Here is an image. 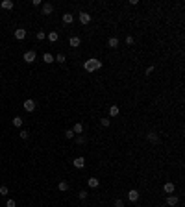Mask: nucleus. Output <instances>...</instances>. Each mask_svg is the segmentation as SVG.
<instances>
[{
	"instance_id": "5",
	"label": "nucleus",
	"mask_w": 185,
	"mask_h": 207,
	"mask_svg": "<svg viewBox=\"0 0 185 207\" xmlns=\"http://www.w3.org/2000/svg\"><path fill=\"white\" fill-rule=\"evenodd\" d=\"M35 58H37V54L33 52V50H28L24 54V61L26 63H33V61H35Z\"/></svg>"
},
{
	"instance_id": "26",
	"label": "nucleus",
	"mask_w": 185,
	"mask_h": 207,
	"mask_svg": "<svg viewBox=\"0 0 185 207\" xmlns=\"http://www.w3.org/2000/svg\"><path fill=\"white\" fill-rule=\"evenodd\" d=\"M0 194H2V196H8V194H9V189L6 187V185H2V187H0Z\"/></svg>"
},
{
	"instance_id": "28",
	"label": "nucleus",
	"mask_w": 185,
	"mask_h": 207,
	"mask_svg": "<svg viewBox=\"0 0 185 207\" xmlns=\"http://www.w3.org/2000/svg\"><path fill=\"white\" fill-rule=\"evenodd\" d=\"M100 124H102L104 128H107L109 124H111V120H109V119H100Z\"/></svg>"
},
{
	"instance_id": "30",
	"label": "nucleus",
	"mask_w": 185,
	"mask_h": 207,
	"mask_svg": "<svg viewBox=\"0 0 185 207\" xmlns=\"http://www.w3.org/2000/svg\"><path fill=\"white\" fill-rule=\"evenodd\" d=\"M65 137H67V139H72V137H74V132H72V129H67V132H65Z\"/></svg>"
},
{
	"instance_id": "2",
	"label": "nucleus",
	"mask_w": 185,
	"mask_h": 207,
	"mask_svg": "<svg viewBox=\"0 0 185 207\" xmlns=\"http://www.w3.org/2000/svg\"><path fill=\"white\" fill-rule=\"evenodd\" d=\"M78 19H80V22L84 24V26L91 22V15H89L87 11H80V13H78Z\"/></svg>"
},
{
	"instance_id": "17",
	"label": "nucleus",
	"mask_w": 185,
	"mask_h": 207,
	"mask_svg": "<svg viewBox=\"0 0 185 207\" xmlns=\"http://www.w3.org/2000/svg\"><path fill=\"white\" fill-rule=\"evenodd\" d=\"M63 22L65 24H72L74 22V15L72 13H63Z\"/></svg>"
},
{
	"instance_id": "24",
	"label": "nucleus",
	"mask_w": 185,
	"mask_h": 207,
	"mask_svg": "<svg viewBox=\"0 0 185 207\" xmlns=\"http://www.w3.org/2000/svg\"><path fill=\"white\" fill-rule=\"evenodd\" d=\"M35 37H37V41H45V39H46V33L41 30V32H37V33H35Z\"/></svg>"
},
{
	"instance_id": "8",
	"label": "nucleus",
	"mask_w": 185,
	"mask_h": 207,
	"mask_svg": "<svg viewBox=\"0 0 185 207\" xmlns=\"http://www.w3.org/2000/svg\"><path fill=\"white\" fill-rule=\"evenodd\" d=\"M71 129L74 132V135H81V133H84V124H81V122H76Z\"/></svg>"
},
{
	"instance_id": "27",
	"label": "nucleus",
	"mask_w": 185,
	"mask_h": 207,
	"mask_svg": "<svg viewBox=\"0 0 185 207\" xmlns=\"http://www.w3.org/2000/svg\"><path fill=\"white\" fill-rule=\"evenodd\" d=\"M85 141H87V137H85V135H78V137H76V142H78V144H84Z\"/></svg>"
},
{
	"instance_id": "21",
	"label": "nucleus",
	"mask_w": 185,
	"mask_h": 207,
	"mask_svg": "<svg viewBox=\"0 0 185 207\" xmlns=\"http://www.w3.org/2000/svg\"><path fill=\"white\" fill-rule=\"evenodd\" d=\"M43 61L45 63H54V56L50 52H46V54H43Z\"/></svg>"
},
{
	"instance_id": "16",
	"label": "nucleus",
	"mask_w": 185,
	"mask_h": 207,
	"mask_svg": "<svg viewBox=\"0 0 185 207\" xmlns=\"http://www.w3.org/2000/svg\"><path fill=\"white\" fill-rule=\"evenodd\" d=\"M119 113H120V107L117 106V104L109 107V116H119Z\"/></svg>"
},
{
	"instance_id": "4",
	"label": "nucleus",
	"mask_w": 185,
	"mask_h": 207,
	"mask_svg": "<svg viewBox=\"0 0 185 207\" xmlns=\"http://www.w3.org/2000/svg\"><path fill=\"white\" fill-rule=\"evenodd\" d=\"M146 139H148V142L157 144V142H159V135H157L155 132H148V133H146Z\"/></svg>"
},
{
	"instance_id": "7",
	"label": "nucleus",
	"mask_w": 185,
	"mask_h": 207,
	"mask_svg": "<svg viewBox=\"0 0 185 207\" xmlns=\"http://www.w3.org/2000/svg\"><path fill=\"white\" fill-rule=\"evenodd\" d=\"M68 45H71L72 48H78V46L81 45V39H80L78 35H72L71 39H68Z\"/></svg>"
},
{
	"instance_id": "29",
	"label": "nucleus",
	"mask_w": 185,
	"mask_h": 207,
	"mask_svg": "<svg viewBox=\"0 0 185 207\" xmlns=\"http://www.w3.org/2000/svg\"><path fill=\"white\" fill-rule=\"evenodd\" d=\"M6 207H17V203H15V200H8V202H6Z\"/></svg>"
},
{
	"instance_id": "1",
	"label": "nucleus",
	"mask_w": 185,
	"mask_h": 207,
	"mask_svg": "<svg viewBox=\"0 0 185 207\" xmlns=\"http://www.w3.org/2000/svg\"><path fill=\"white\" fill-rule=\"evenodd\" d=\"M102 61L100 59H96V58H91V59H85V63H84V68L87 72H96V70H100L102 68Z\"/></svg>"
},
{
	"instance_id": "14",
	"label": "nucleus",
	"mask_w": 185,
	"mask_h": 207,
	"mask_svg": "<svg viewBox=\"0 0 185 207\" xmlns=\"http://www.w3.org/2000/svg\"><path fill=\"white\" fill-rule=\"evenodd\" d=\"M54 11V6L50 4V2H46V4H43V15H50V13Z\"/></svg>"
},
{
	"instance_id": "9",
	"label": "nucleus",
	"mask_w": 185,
	"mask_h": 207,
	"mask_svg": "<svg viewBox=\"0 0 185 207\" xmlns=\"http://www.w3.org/2000/svg\"><path fill=\"white\" fill-rule=\"evenodd\" d=\"M139 196H141L139 190H135V189L128 192V200H130V202H137V200H139Z\"/></svg>"
},
{
	"instance_id": "22",
	"label": "nucleus",
	"mask_w": 185,
	"mask_h": 207,
	"mask_svg": "<svg viewBox=\"0 0 185 207\" xmlns=\"http://www.w3.org/2000/svg\"><path fill=\"white\" fill-rule=\"evenodd\" d=\"M54 61H58V63H65L67 58H65V54H58V56L54 58Z\"/></svg>"
},
{
	"instance_id": "25",
	"label": "nucleus",
	"mask_w": 185,
	"mask_h": 207,
	"mask_svg": "<svg viewBox=\"0 0 185 207\" xmlns=\"http://www.w3.org/2000/svg\"><path fill=\"white\" fill-rule=\"evenodd\" d=\"M19 137H20V139H24V141H26V139L30 137V133L26 132V129H20V132H19Z\"/></svg>"
},
{
	"instance_id": "3",
	"label": "nucleus",
	"mask_w": 185,
	"mask_h": 207,
	"mask_svg": "<svg viewBox=\"0 0 185 207\" xmlns=\"http://www.w3.org/2000/svg\"><path fill=\"white\" fill-rule=\"evenodd\" d=\"M22 107H24V109H26V111H28V113H32V111H35V102H33L32 98H28V100H24Z\"/></svg>"
},
{
	"instance_id": "15",
	"label": "nucleus",
	"mask_w": 185,
	"mask_h": 207,
	"mask_svg": "<svg viewBox=\"0 0 185 207\" xmlns=\"http://www.w3.org/2000/svg\"><path fill=\"white\" fill-rule=\"evenodd\" d=\"M87 185H89V187H91V189H96L98 185H100V179H98V178H89Z\"/></svg>"
},
{
	"instance_id": "19",
	"label": "nucleus",
	"mask_w": 185,
	"mask_h": 207,
	"mask_svg": "<svg viewBox=\"0 0 185 207\" xmlns=\"http://www.w3.org/2000/svg\"><path fill=\"white\" fill-rule=\"evenodd\" d=\"M107 46H109V48H117V46H119V39H117V37H109V39H107Z\"/></svg>"
},
{
	"instance_id": "33",
	"label": "nucleus",
	"mask_w": 185,
	"mask_h": 207,
	"mask_svg": "<svg viewBox=\"0 0 185 207\" xmlns=\"http://www.w3.org/2000/svg\"><path fill=\"white\" fill-rule=\"evenodd\" d=\"M126 45H133V37H132V35L126 37Z\"/></svg>"
},
{
	"instance_id": "11",
	"label": "nucleus",
	"mask_w": 185,
	"mask_h": 207,
	"mask_svg": "<svg viewBox=\"0 0 185 207\" xmlns=\"http://www.w3.org/2000/svg\"><path fill=\"white\" fill-rule=\"evenodd\" d=\"M167 205H168V207H176V205H178V196L168 194V198H167Z\"/></svg>"
},
{
	"instance_id": "12",
	"label": "nucleus",
	"mask_w": 185,
	"mask_h": 207,
	"mask_svg": "<svg viewBox=\"0 0 185 207\" xmlns=\"http://www.w3.org/2000/svg\"><path fill=\"white\" fill-rule=\"evenodd\" d=\"M68 189H71L68 181H59V183H58V190H59V192H67Z\"/></svg>"
},
{
	"instance_id": "13",
	"label": "nucleus",
	"mask_w": 185,
	"mask_h": 207,
	"mask_svg": "<svg viewBox=\"0 0 185 207\" xmlns=\"http://www.w3.org/2000/svg\"><path fill=\"white\" fill-rule=\"evenodd\" d=\"M174 189H176V187H174V183H170V181L163 185V190H165L167 194H174Z\"/></svg>"
},
{
	"instance_id": "31",
	"label": "nucleus",
	"mask_w": 185,
	"mask_h": 207,
	"mask_svg": "<svg viewBox=\"0 0 185 207\" xmlns=\"http://www.w3.org/2000/svg\"><path fill=\"white\" fill-rule=\"evenodd\" d=\"M78 198H80V200H85V198H87V192H85V190H80V192H78Z\"/></svg>"
},
{
	"instance_id": "20",
	"label": "nucleus",
	"mask_w": 185,
	"mask_h": 207,
	"mask_svg": "<svg viewBox=\"0 0 185 207\" xmlns=\"http://www.w3.org/2000/svg\"><path fill=\"white\" fill-rule=\"evenodd\" d=\"M46 37H48V41H50V43H56V41L59 39V33H58L56 30H54V32H50V33H48V35H46Z\"/></svg>"
},
{
	"instance_id": "23",
	"label": "nucleus",
	"mask_w": 185,
	"mask_h": 207,
	"mask_svg": "<svg viewBox=\"0 0 185 207\" xmlns=\"http://www.w3.org/2000/svg\"><path fill=\"white\" fill-rule=\"evenodd\" d=\"M13 126L20 128V126H22V119H20V116H15V119H13Z\"/></svg>"
},
{
	"instance_id": "32",
	"label": "nucleus",
	"mask_w": 185,
	"mask_h": 207,
	"mask_svg": "<svg viewBox=\"0 0 185 207\" xmlns=\"http://www.w3.org/2000/svg\"><path fill=\"white\" fill-rule=\"evenodd\" d=\"M115 207H124V202L122 200H115Z\"/></svg>"
},
{
	"instance_id": "18",
	"label": "nucleus",
	"mask_w": 185,
	"mask_h": 207,
	"mask_svg": "<svg viewBox=\"0 0 185 207\" xmlns=\"http://www.w3.org/2000/svg\"><path fill=\"white\" fill-rule=\"evenodd\" d=\"M2 6L4 9H13V6H15V2H13V0H2Z\"/></svg>"
},
{
	"instance_id": "6",
	"label": "nucleus",
	"mask_w": 185,
	"mask_h": 207,
	"mask_svg": "<svg viewBox=\"0 0 185 207\" xmlns=\"http://www.w3.org/2000/svg\"><path fill=\"white\" fill-rule=\"evenodd\" d=\"M72 165H74V167H76V168H85V157H76V159H74L72 161Z\"/></svg>"
},
{
	"instance_id": "10",
	"label": "nucleus",
	"mask_w": 185,
	"mask_h": 207,
	"mask_svg": "<svg viewBox=\"0 0 185 207\" xmlns=\"http://www.w3.org/2000/svg\"><path fill=\"white\" fill-rule=\"evenodd\" d=\"M15 39H19V41L26 39V30H24V28H17V30H15Z\"/></svg>"
}]
</instances>
